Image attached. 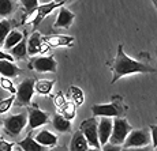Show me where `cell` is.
Listing matches in <instances>:
<instances>
[{"mask_svg":"<svg viewBox=\"0 0 157 151\" xmlns=\"http://www.w3.org/2000/svg\"><path fill=\"white\" fill-rule=\"evenodd\" d=\"M87 149H89V144H87L86 138L83 136V134L81 131L77 132L71 139L70 151H86Z\"/></svg>","mask_w":157,"mask_h":151,"instance_id":"ac0fdd59","label":"cell"},{"mask_svg":"<svg viewBox=\"0 0 157 151\" xmlns=\"http://www.w3.org/2000/svg\"><path fill=\"white\" fill-rule=\"evenodd\" d=\"M0 86L3 87L4 90H7V91H10L11 94H15L17 93V89L14 87V84L13 82L10 80V78H0Z\"/></svg>","mask_w":157,"mask_h":151,"instance_id":"f1b7e54d","label":"cell"},{"mask_svg":"<svg viewBox=\"0 0 157 151\" xmlns=\"http://www.w3.org/2000/svg\"><path fill=\"white\" fill-rule=\"evenodd\" d=\"M130 132H131V125L127 123V120H124L123 117H116V120L112 121V132L108 143L122 146Z\"/></svg>","mask_w":157,"mask_h":151,"instance_id":"277c9868","label":"cell"},{"mask_svg":"<svg viewBox=\"0 0 157 151\" xmlns=\"http://www.w3.org/2000/svg\"><path fill=\"white\" fill-rule=\"evenodd\" d=\"M10 31H11V23H10V20H7V19L0 20V46L3 45V42H4L6 37H7V34Z\"/></svg>","mask_w":157,"mask_h":151,"instance_id":"cb8c5ba5","label":"cell"},{"mask_svg":"<svg viewBox=\"0 0 157 151\" xmlns=\"http://www.w3.org/2000/svg\"><path fill=\"white\" fill-rule=\"evenodd\" d=\"M15 11V2L14 0H0V17L7 18L13 15Z\"/></svg>","mask_w":157,"mask_h":151,"instance_id":"603a6c76","label":"cell"},{"mask_svg":"<svg viewBox=\"0 0 157 151\" xmlns=\"http://www.w3.org/2000/svg\"><path fill=\"white\" fill-rule=\"evenodd\" d=\"M43 37L40 35V33H33L32 37L29 38V41L26 42V48H28V55L30 56H34V55H38V53L44 52L45 48H44V44H43Z\"/></svg>","mask_w":157,"mask_h":151,"instance_id":"4fadbf2b","label":"cell"},{"mask_svg":"<svg viewBox=\"0 0 157 151\" xmlns=\"http://www.w3.org/2000/svg\"><path fill=\"white\" fill-rule=\"evenodd\" d=\"M152 72H156V69L141 61L132 60L124 53L123 45H117V53L112 65V83L130 74H152Z\"/></svg>","mask_w":157,"mask_h":151,"instance_id":"6da1fadb","label":"cell"},{"mask_svg":"<svg viewBox=\"0 0 157 151\" xmlns=\"http://www.w3.org/2000/svg\"><path fill=\"white\" fill-rule=\"evenodd\" d=\"M97 120L96 119H87L83 123H81L79 131L83 134V136L86 138L87 144L90 147H96V149H100L101 144L98 140V131H97Z\"/></svg>","mask_w":157,"mask_h":151,"instance_id":"8992f818","label":"cell"},{"mask_svg":"<svg viewBox=\"0 0 157 151\" xmlns=\"http://www.w3.org/2000/svg\"><path fill=\"white\" fill-rule=\"evenodd\" d=\"M62 151H63V150H62Z\"/></svg>","mask_w":157,"mask_h":151,"instance_id":"ab89813d","label":"cell"},{"mask_svg":"<svg viewBox=\"0 0 157 151\" xmlns=\"http://www.w3.org/2000/svg\"><path fill=\"white\" fill-rule=\"evenodd\" d=\"M32 68L37 72H56L57 63L52 56H40L32 61Z\"/></svg>","mask_w":157,"mask_h":151,"instance_id":"30bf717a","label":"cell"},{"mask_svg":"<svg viewBox=\"0 0 157 151\" xmlns=\"http://www.w3.org/2000/svg\"><path fill=\"white\" fill-rule=\"evenodd\" d=\"M0 60H10V61H14V57L8 53H4L3 50H0Z\"/></svg>","mask_w":157,"mask_h":151,"instance_id":"e575fe53","label":"cell"},{"mask_svg":"<svg viewBox=\"0 0 157 151\" xmlns=\"http://www.w3.org/2000/svg\"><path fill=\"white\" fill-rule=\"evenodd\" d=\"M92 113L94 117H122L124 114V106L120 99H115L111 104H98L92 106Z\"/></svg>","mask_w":157,"mask_h":151,"instance_id":"3957f363","label":"cell"},{"mask_svg":"<svg viewBox=\"0 0 157 151\" xmlns=\"http://www.w3.org/2000/svg\"><path fill=\"white\" fill-rule=\"evenodd\" d=\"M74 19H75L74 13L62 6V7L59 8V14H57V18H56L55 23H53V28H56V29H68L72 25Z\"/></svg>","mask_w":157,"mask_h":151,"instance_id":"8fae6325","label":"cell"},{"mask_svg":"<svg viewBox=\"0 0 157 151\" xmlns=\"http://www.w3.org/2000/svg\"><path fill=\"white\" fill-rule=\"evenodd\" d=\"M18 151H22V150H21V149H19V147H18Z\"/></svg>","mask_w":157,"mask_h":151,"instance_id":"f35d334b","label":"cell"},{"mask_svg":"<svg viewBox=\"0 0 157 151\" xmlns=\"http://www.w3.org/2000/svg\"><path fill=\"white\" fill-rule=\"evenodd\" d=\"M53 2H56V3H62V4H64L66 0H53Z\"/></svg>","mask_w":157,"mask_h":151,"instance_id":"8d00e7d4","label":"cell"},{"mask_svg":"<svg viewBox=\"0 0 157 151\" xmlns=\"http://www.w3.org/2000/svg\"><path fill=\"white\" fill-rule=\"evenodd\" d=\"M34 140L37 142V143H40L41 146H44V147H53V146H56V143H57V136L55 134H52V132H49V131H47V129H44V131H40L37 135H36V138H34Z\"/></svg>","mask_w":157,"mask_h":151,"instance_id":"9a60e30c","label":"cell"},{"mask_svg":"<svg viewBox=\"0 0 157 151\" xmlns=\"http://www.w3.org/2000/svg\"><path fill=\"white\" fill-rule=\"evenodd\" d=\"M53 89V80H38V82L34 83V91H37L38 94L47 95L52 91Z\"/></svg>","mask_w":157,"mask_h":151,"instance_id":"7402d4cb","label":"cell"},{"mask_svg":"<svg viewBox=\"0 0 157 151\" xmlns=\"http://www.w3.org/2000/svg\"><path fill=\"white\" fill-rule=\"evenodd\" d=\"M101 151H122V147L116 146V144H111V143H105L102 146Z\"/></svg>","mask_w":157,"mask_h":151,"instance_id":"1f68e13d","label":"cell"},{"mask_svg":"<svg viewBox=\"0 0 157 151\" xmlns=\"http://www.w3.org/2000/svg\"><path fill=\"white\" fill-rule=\"evenodd\" d=\"M150 135L146 129H137L132 131L127 135L124 143H123V149H128V147H144L149 146Z\"/></svg>","mask_w":157,"mask_h":151,"instance_id":"ba28073f","label":"cell"},{"mask_svg":"<svg viewBox=\"0 0 157 151\" xmlns=\"http://www.w3.org/2000/svg\"><path fill=\"white\" fill-rule=\"evenodd\" d=\"M153 147L144 146V147H128V149H123L122 151H152Z\"/></svg>","mask_w":157,"mask_h":151,"instance_id":"d6a6232c","label":"cell"},{"mask_svg":"<svg viewBox=\"0 0 157 151\" xmlns=\"http://www.w3.org/2000/svg\"><path fill=\"white\" fill-rule=\"evenodd\" d=\"M21 4L28 14L33 13L38 7V0H21Z\"/></svg>","mask_w":157,"mask_h":151,"instance_id":"83f0119b","label":"cell"},{"mask_svg":"<svg viewBox=\"0 0 157 151\" xmlns=\"http://www.w3.org/2000/svg\"><path fill=\"white\" fill-rule=\"evenodd\" d=\"M34 79H25L23 82H21L17 89V93H15V99H17L18 105L28 106L32 102L33 94H34Z\"/></svg>","mask_w":157,"mask_h":151,"instance_id":"52a82bcc","label":"cell"},{"mask_svg":"<svg viewBox=\"0 0 157 151\" xmlns=\"http://www.w3.org/2000/svg\"><path fill=\"white\" fill-rule=\"evenodd\" d=\"M23 37H25V34H23L22 31H19V30H11V31L7 34V37H6L4 42H3V46H4V49L10 50L11 48L18 44V42L22 41Z\"/></svg>","mask_w":157,"mask_h":151,"instance_id":"ffe728a7","label":"cell"},{"mask_svg":"<svg viewBox=\"0 0 157 151\" xmlns=\"http://www.w3.org/2000/svg\"><path fill=\"white\" fill-rule=\"evenodd\" d=\"M70 95L72 98V102H74L75 105H81L83 102V93L79 87L71 86L70 87Z\"/></svg>","mask_w":157,"mask_h":151,"instance_id":"d4e9b609","label":"cell"},{"mask_svg":"<svg viewBox=\"0 0 157 151\" xmlns=\"http://www.w3.org/2000/svg\"><path fill=\"white\" fill-rule=\"evenodd\" d=\"M86 151H101V149H96V147H89Z\"/></svg>","mask_w":157,"mask_h":151,"instance_id":"d590c367","label":"cell"},{"mask_svg":"<svg viewBox=\"0 0 157 151\" xmlns=\"http://www.w3.org/2000/svg\"><path fill=\"white\" fill-rule=\"evenodd\" d=\"M28 125V114L26 113H18L11 114L3 120V127L4 131L11 136H18L21 132Z\"/></svg>","mask_w":157,"mask_h":151,"instance_id":"5b68a950","label":"cell"},{"mask_svg":"<svg viewBox=\"0 0 157 151\" xmlns=\"http://www.w3.org/2000/svg\"><path fill=\"white\" fill-rule=\"evenodd\" d=\"M152 2H153V4H155V7L157 8V0H152Z\"/></svg>","mask_w":157,"mask_h":151,"instance_id":"74e56055","label":"cell"},{"mask_svg":"<svg viewBox=\"0 0 157 151\" xmlns=\"http://www.w3.org/2000/svg\"><path fill=\"white\" fill-rule=\"evenodd\" d=\"M150 142H152V147L153 149H157V125H150Z\"/></svg>","mask_w":157,"mask_h":151,"instance_id":"f546056e","label":"cell"},{"mask_svg":"<svg viewBox=\"0 0 157 151\" xmlns=\"http://www.w3.org/2000/svg\"><path fill=\"white\" fill-rule=\"evenodd\" d=\"M44 42H47L49 46H72L74 37L71 35H51V37L43 38Z\"/></svg>","mask_w":157,"mask_h":151,"instance_id":"5bb4252c","label":"cell"},{"mask_svg":"<svg viewBox=\"0 0 157 151\" xmlns=\"http://www.w3.org/2000/svg\"><path fill=\"white\" fill-rule=\"evenodd\" d=\"M62 3H56V2H49V3H45V4H40L37 8H36L33 13L28 14V18L23 19V23H28V22H32L33 23V28H38L41 22L53 13L56 8H60L62 7Z\"/></svg>","mask_w":157,"mask_h":151,"instance_id":"7a4b0ae2","label":"cell"},{"mask_svg":"<svg viewBox=\"0 0 157 151\" xmlns=\"http://www.w3.org/2000/svg\"><path fill=\"white\" fill-rule=\"evenodd\" d=\"M52 125L57 132H62V134H66V132L71 131V121L68 119H66L64 116H62V114H56V116L53 117Z\"/></svg>","mask_w":157,"mask_h":151,"instance_id":"d6986e66","label":"cell"},{"mask_svg":"<svg viewBox=\"0 0 157 151\" xmlns=\"http://www.w3.org/2000/svg\"><path fill=\"white\" fill-rule=\"evenodd\" d=\"M55 102H56V105H57V106H59V108H62L63 105H64L67 101H66L64 95H63L62 93H59V94L56 95V98H55Z\"/></svg>","mask_w":157,"mask_h":151,"instance_id":"836d02e7","label":"cell"},{"mask_svg":"<svg viewBox=\"0 0 157 151\" xmlns=\"http://www.w3.org/2000/svg\"><path fill=\"white\" fill-rule=\"evenodd\" d=\"M97 131H98L100 144L104 146L105 143H108L111 132H112V120H111V117H102L97 124Z\"/></svg>","mask_w":157,"mask_h":151,"instance_id":"7c38bea8","label":"cell"},{"mask_svg":"<svg viewBox=\"0 0 157 151\" xmlns=\"http://www.w3.org/2000/svg\"><path fill=\"white\" fill-rule=\"evenodd\" d=\"M14 101H15V94H13L6 99H2V101H0V114L7 113V112L11 109V105L14 104Z\"/></svg>","mask_w":157,"mask_h":151,"instance_id":"4316f807","label":"cell"},{"mask_svg":"<svg viewBox=\"0 0 157 151\" xmlns=\"http://www.w3.org/2000/svg\"><path fill=\"white\" fill-rule=\"evenodd\" d=\"M26 38L23 37V40L21 42H18L15 46H13L10 49V55L14 57V59H25L28 56V48H26Z\"/></svg>","mask_w":157,"mask_h":151,"instance_id":"44dd1931","label":"cell"},{"mask_svg":"<svg viewBox=\"0 0 157 151\" xmlns=\"http://www.w3.org/2000/svg\"><path fill=\"white\" fill-rule=\"evenodd\" d=\"M21 72L18 65L14 64V61L10 60H0V75L4 78H14Z\"/></svg>","mask_w":157,"mask_h":151,"instance_id":"e0dca14e","label":"cell"},{"mask_svg":"<svg viewBox=\"0 0 157 151\" xmlns=\"http://www.w3.org/2000/svg\"><path fill=\"white\" fill-rule=\"evenodd\" d=\"M14 143L6 142L4 139H0V151H13Z\"/></svg>","mask_w":157,"mask_h":151,"instance_id":"4dcf8cb0","label":"cell"},{"mask_svg":"<svg viewBox=\"0 0 157 151\" xmlns=\"http://www.w3.org/2000/svg\"><path fill=\"white\" fill-rule=\"evenodd\" d=\"M18 147L22 151H47L48 150V147H44L40 143H37L34 140V138H32V135H28L25 139L18 142Z\"/></svg>","mask_w":157,"mask_h":151,"instance_id":"2e32d148","label":"cell"},{"mask_svg":"<svg viewBox=\"0 0 157 151\" xmlns=\"http://www.w3.org/2000/svg\"><path fill=\"white\" fill-rule=\"evenodd\" d=\"M49 117L48 113H45L44 110L38 109V108H30L29 113H28V127L30 131L36 128H40V127L45 125L48 123Z\"/></svg>","mask_w":157,"mask_h":151,"instance_id":"9c48e42d","label":"cell"},{"mask_svg":"<svg viewBox=\"0 0 157 151\" xmlns=\"http://www.w3.org/2000/svg\"><path fill=\"white\" fill-rule=\"evenodd\" d=\"M62 116H64L66 119H68V120H72L75 117V106H74V104H68V102H66L64 105L62 106Z\"/></svg>","mask_w":157,"mask_h":151,"instance_id":"484cf974","label":"cell"}]
</instances>
